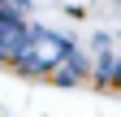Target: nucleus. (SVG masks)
Instances as JSON below:
<instances>
[{"label": "nucleus", "instance_id": "f257e3e1", "mask_svg": "<svg viewBox=\"0 0 121 117\" xmlns=\"http://www.w3.org/2000/svg\"><path fill=\"white\" fill-rule=\"evenodd\" d=\"M95 82H99V87H121V52H117V56H99Z\"/></svg>", "mask_w": 121, "mask_h": 117}]
</instances>
